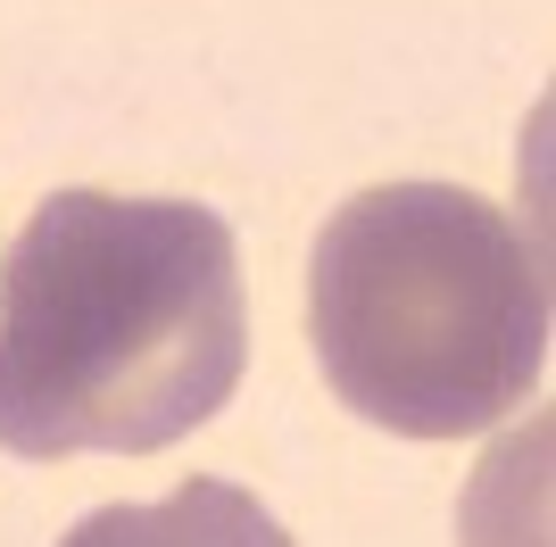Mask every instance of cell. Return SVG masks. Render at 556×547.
Returning <instances> with one entry per match:
<instances>
[{"mask_svg": "<svg viewBox=\"0 0 556 547\" xmlns=\"http://www.w3.org/2000/svg\"><path fill=\"white\" fill-rule=\"evenodd\" d=\"M250 298L232 225L200 200L50 191L0 266V448L150 456L232 407Z\"/></svg>", "mask_w": 556, "mask_h": 547, "instance_id": "cell-1", "label": "cell"}, {"mask_svg": "<svg viewBox=\"0 0 556 547\" xmlns=\"http://www.w3.org/2000/svg\"><path fill=\"white\" fill-rule=\"evenodd\" d=\"M307 341L349 415L399 440H465L548 373V274L482 191L374 182L316 232Z\"/></svg>", "mask_w": 556, "mask_h": 547, "instance_id": "cell-2", "label": "cell"}, {"mask_svg": "<svg viewBox=\"0 0 556 547\" xmlns=\"http://www.w3.org/2000/svg\"><path fill=\"white\" fill-rule=\"evenodd\" d=\"M59 547H300L232 481H184L159 506H100Z\"/></svg>", "mask_w": 556, "mask_h": 547, "instance_id": "cell-3", "label": "cell"}]
</instances>
